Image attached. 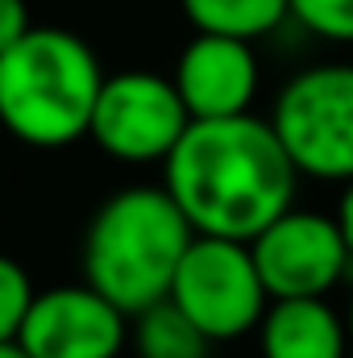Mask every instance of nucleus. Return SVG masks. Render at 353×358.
I'll return each instance as SVG.
<instances>
[{"label":"nucleus","instance_id":"nucleus-1","mask_svg":"<svg viewBox=\"0 0 353 358\" xmlns=\"http://www.w3.org/2000/svg\"><path fill=\"white\" fill-rule=\"evenodd\" d=\"M299 179L270 117L254 113L191 121L163 163V187L175 196L191 229L233 242H254L283 217L295 204Z\"/></svg>","mask_w":353,"mask_h":358},{"label":"nucleus","instance_id":"nucleus-2","mask_svg":"<svg viewBox=\"0 0 353 358\" xmlns=\"http://www.w3.org/2000/svg\"><path fill=\"white\" fill-rule=\"evenodd\" d=\"M195 229L163 183H133L112 192L84 234V283L137 317L171 296L175 271Z\"/></svg>","mask_w":353,"mask_h":358},{"label":"nucleus","instance_id":"nucleus-3","mask_svg":"<svg viewBox=\"0 0 353 358\" xmlns=\"http://www.w3.org/2000/svg\"><path fill=\"white\" fill-rule=\"evenodd\" d=\"M104 67L88 42L59 25H33L0 55V129L38 150L88 138Z\"/></svg>","mask_w":353,"mask_h":358},{"label":"nucleus","instance_id":"nucleus-4","mask_svg":"<svg viewBox=\"0 0 353 358\" xmlns=\"http://www.w3.org/2000/svg\"><path fill=\"white\" fill-rule=\"evenodd\" d=\"M270 125L295 171L320 183L353 179V63L295 71L270 108Z\"/></svg>","mask_w":353,"mask_h":358},{"label":"nucleus","instance_id":"nucleus-5","mask_svg":"<svg viewBox=\"0 0 353 358\" xmlns=\"http://www.w3.org/2000/svg\"><path fill=\"white\" fill-rule=\"evenodd\" d=\"M171 300L212 338V342H237L246 334H258L270 292H266L250 242L195 234L171 283Z\"/></svg>","mask_w":353,"mask_h":358},{"label":"nucleus","instance_id":"nucleus-6","mask_svg":"<svg viewBox=\"0 0 353 358\" xmlns=\"http://www.w3.org/2000/svg\"><path fill=\"white\" fill-rule=\"evenodd\" d=\"M187 125L191 113L171 76L121 71L104 76L88 138L117 163H167Z\"/></svg>","mask_w":353,"mask_h":358},{"label":"nucleus","instance_id":"nucleus-7","mask_svg":"<svg viewBox=\"0 0 353 358\" xmlns=\"http://www.w3.org/2000/svg\"><path fill=\"white\" fill-rule=\"evenodd\" d=\"M270 300L333 296L353 271V250L337 213L287 208L250 242Z\"/></svg>","mask_w":353,"mask_h":358},{"label":"nucleus","instance_id":"nucleus-8","mask_svg":"<svg viewBox=\"0 0 353 358\" xmlns=\"http://www.w3.org/2000/svg\"><path fill=\"white\" fill-rule=\"evenodd\" d=\"M129 321L91 283H63L33 296L17 342L29 358H117L129 342Z\"/></svg>","mask_w":353,"mask_h":358},{"label":"nucleus","instance_id":"nucleus-9","mask_svg":"<svg viewBox=\"0 0 353 358\" xmlns=\"http://www.w3.org/2000/svg\"><path fill=\"white\" fill-rule=\"evenodd\" d=\"M171 80L191 121H220V117H241L254 108L262 71H258L254 42L225 38V34H195L179 50Z\"/></svg>","mask_w":353,"mask_h":358},{"label":"nucleus","instance_id":"nucleus-10","mask_svg":"<svg viewBox=\"0 0 353 358\" xmlns=\"http://www.w3.org/2000/svg\"><path fill=\"white\" fill-rule=\"evenodd\" d=\"M258 350L262 358H353L350 321L329 296L270 300L258 325Z\"/></svg>","mask_w":353,"mask_h":358},{"label":"nucleus","instance_id":"nucleus-11","mask_svg":"<svg viewBox=\"0 0 353 358\" xmlns=\"http://www.w3.org/2000/svg\"><path fill=\"white\" fill-rule=\"evenodd\" d=\"M195 34L258 42L291 17V0H179Z\"/></svg>","mask_w":353,"mask_h":358},{"label":"nucleus","instance_id":"nucleus-12","mask_svg":"<svg viewBox=\"0 0 353 358\" xmlns=\"http://www.w3.org/2000/svg\"><path fill=\"white\" fill-rule=\"evenodd\" d=\"M129 338L137 358H208V350L216 346L171 296L137 313Z\"/></svg>","mask_w":353,"mask_h":358},{"label":"nucleus","instance_id":"nucleus-13","mask_svg":"<svg viewBox=\"0 0 353 358\" xmlns=\"http://www.w3.org/2000/svg\"><path fill=\"white\" fill-rule=\"evenodd\" d=\"M33 296H38V287H33L29 271L17 259L0 255V342L21 338V325H25V317L33 308Z\"/></svg>","mask_w":353,"mask_h":358},{"label":"nucleus","instance_id":"nucleus-14","mask_svg":"<svg viewBox=\"0 0 353 358\" xmlns=\"http://www.w3.org/2000/svg\"><path fill=\"white\" fill-rule=\"evenodd\" d=\"M291 17L324 42H353V0H291Z\"/></svg>","mask_w":353,"mask_h":358},{"label":"nucleus","instance_id":"nucleus-15","mask_svg":"<svg viewBox=\"0 0 353 358\" xmlns=\"http://www.w3.org/2000/svg\"><path fill=\"white\" fill-rule=\"evenodd\" d=\"M29 29H33L29 4H25V0H0V55L13 50Z\"/></svg>","mask_w":353,"mask_h":358},{"label":"nucleus","instance_id":"nucleus-16","mask_svg":"<svg viewBox=\"0 0 353 358\" xmlns=\"http://www.w3.org/2000/svg\"><path fill=\"white\" fill-rule=\"evenodd\" d=\"M341 187H345V192H341V200H337V221H341L345 242H350V250H353V179L341 183Z\"/></svg>","mask_w":353,"mask_h":358},{"label":"nucleus","instance_id":"nucleus-17","mask_svg":"<svg viewBox=\"0 0 353 358\" xmlns=\"http://www.w3.org/2000/svg\"><path fill=\"white\" fill-rule=\"evenodd\" d=\"M0 358H29L21 342H0Z\"/></svg>","mask_w":353,"mask_h":358},{"label":"nucleus","instance_id":"nucleus-18","mask_svg":"<svg viewBox=\"0 0 353 358\" xmlns=\"http://www.w3.org/2000/svg\"><path fill=\"white\" fill-rule=\"evenodd\" d=\"M345 321H350V338H353V292H350V300H345Z\"/></svg>","mask_w":353,"mask_h":358}]
</instances>
